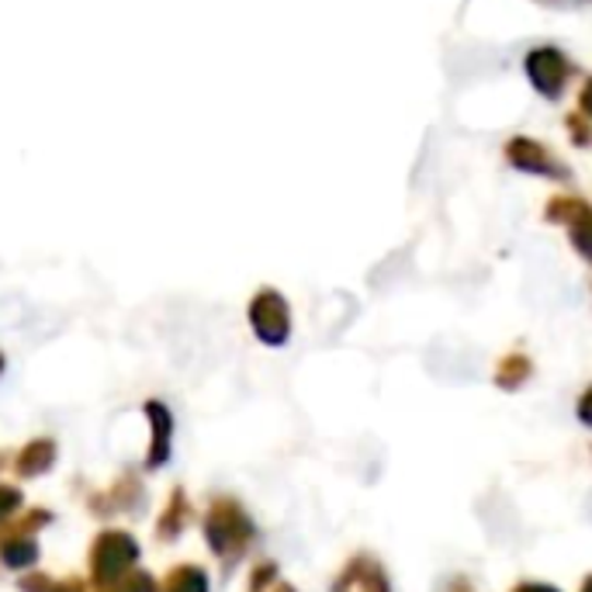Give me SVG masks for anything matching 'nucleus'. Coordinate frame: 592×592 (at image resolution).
Listing matches in <instances>:
<instances>
[{
    "label": "nucleus",
    "instance_id": "nucleus-1",
    "mask_svg": "<svg viewBox=\"0 0 592 592\" xmlns=\"http://www.w3.org/2000/svg\"><path fill=\"white\" fill-rule=\"evenodd\" d=\"M523 73L530 80V87L555 105V100L565 97V91H568L571 80H576L579 67L571 63L558 46H534L523 56Z\"/></svg>",
    "mask_w": 592,
    "mask_h": 592
},
{
    "label": "nucleus",
    "instance_id": "nucleus-2",
    "mask_svg": "<svg viewBox=\"0 0 592 592\" xmlns=\"http://www.w3.org/2000/svg\"><path fill=\"white\" fill-rule=\"evenodd\" d=\"M205 534H209V544L218 558H239L242 550H247V544L253 541V523L250 517L242 513V509L229 499L215 502V509L209 513V523H205Z\"/></svg>",
    "mask_w": 592,
    "mask_h": 592
},
{
    "label": "nucleus",
    "instance_id": "nucleus-3",
    "mask_svg": "<svg viewBox=\"0 0 592 592\" xmlns=\"http://www.w3.org/2000/svg\"><path fill=\"white\" fill-rule=\"evenodd\" d=\"M506 159L509 167H517L520 174H530V177H544V180H568L571 170L565 167V163L550 153L544 142L530 139V135H513L506 142Z\"/></svg>",
    "mask_w": 592,
    "mask_h": 592
},
{
    "label": "nucleus",
    "instance_id": "nucleus-4",
    "mask_svg": "<svg viewBox=\"0 0 592 592\" xmlns=\"http://www.w3.org/2000/svg\"><path fill=\"white\" fill-rule=\"evenodd\" d=\"M250 322H253V333L268 343V346H284L292 336V312H288V301H284L277 292H260L250 305Z\"/></svg>",
    "mask_w": 592,
    "mask_h": 592
},
{
    "label": "nucleus",
    "instance_id": "nucleus-5",
    "mask_svg": "<svg viewBox=\"0 0 592 592\" xmlns=\"http://www.w3.org/2000/svg\"><path fill=\"white\" fill-rule=\"evenodd\" d=\"M139 558V544L126 534H105L94 547V576L100 585L118 582Z\"/></svg>",
    "mask_w": 592,
    "mask_h": 592
},
{
    "label": "nucleus",
    "instance_id": "nucleus-6",
    "mask_svg": "<svg viewBox=\"0 0 592 592\" xmlns=\"http://www.w3.org/2000/svg\"><path fill=\"white\" fill-rule=\"evenodd\" d=\"M336 592H392V582L371 555H357L336 579Z\"/></svg>",
    "mask_w": 592,
    "mask_h": 592
},
{
    "label": "nucleus",
    "instance_id": "nucleus-7",
    "mask_svg": "<svg viewBox=\"0 0 592 592\" xmlns=\"http://www.w3.org/2000/svg\"><path fill=\"white\" fill-rule=\"evenodd\" d=\"M150 419H153V447H150V467H159L170 454V413L159 402H150Z\"/></svg>",
    "mask_w": 592,
    "mask_h": 592
},
{
    "label": "nucleus",
    "instance_id": "nucleus-8",
    "mask_svg": "<svg viewBox=\"0 0 592 592\" xmlns=\"http://www.w3.org/2000/svg\"><path fill=\"white\" fill-rule=\"evenodd\" d=\"M534 375V364H530V357L523 354H509L499 360V371H496V384L506 388V392H517V388Z\"/></svg>",
    "mask_w": 592,
    "mask_h": 592
},
{
    "label": "nucleus",
    "instance_id": "nucleus-9",
    "mask_svg": "<svg viewBox=\"0 0 592 592\" xmlns=\"http://www.w3.org/2000/svg\"><path fill=\"white\" fill-rule=\"evenodd\" d=\"M589 205L585 198L579 194H555L547 201V209H544V218L550 222V226H568V222H576L579 212Z\"/></svg>",
    "mask_w": 592,
    "mask_h": 592
},
{
    "label": "nucleus",
    "instance_id": "nucleus-10",
    "mask_svg": "<svg viewBox=\"0 0 592 592\" xmlns=\"http://www.w3.org/2000/svg\"><path fill=\"white\" fill-rule=\"evenodd\" d=\"M568 239H571V247H576V253L585 260V263H592V205H585L582 212H579V218L576 222H568Z\"/></svg>",
    "mask_w": 592,
    "mask_h": 592
},
{
    "label": "nucleus",
    "instance_id": "nucleus-11",
    "mask_svg": "<svg viewBox=\"0 0 592 592\" xmlns=\"http://www.w3.org/2000/svg\"><path fill=\"white\" fill-rule=\"evenodd\" d=\"M52 454H56V447L49 440H38L22 454V464H17V467H22V475H43L46 467L52 464Z\"/></svg>",
    "mask_w": 592,
    "mask_h": 592
},
{
    "label": "nucleus",
    "instance_id": "nucleus-12",
    "mask_svg": "<svg viewBox=\"0 0 592 592\" xmlns=\"http://www.w3.org/2000/svg\"><path fill=\"white\" fill-rule=\"evenodd\" d=\"M163 592H209V579H205V571H201V568L183 565L180 571H174Z\"/></svg>",
    "mask_w": 592,
    "mask_h": 592
},
{
    "label": "nucleus",
    "instance_id": "nucleus-13",
    "mask_svg": "<svg viewBox=\"0 0 592 592\" xmlns=\"http://www.w3.org/2000/svg\"><path fill=\"white\" fill-rule=\"evenodd\" d=\"M0 558H4L8 568H28L35 558H38V547L35 541H8L4 547H0Z\"/></svg>",
    "mask_w": 592,
    "mask_h": 592
},
{
    "label": "nucleus",
    "instance_id": "nucleus-14",
    "mask_svg": "<svg viewBox=\"0 0 592 592\" xmlns=\"http://www.w3.org/2000/svg\"><path fill=\"white\" fill-rule=\"evenodd\" d=\"M565 129L571 132V142H576V146H592V121L582 115V111H571L568 118H565Z\"/></svg>",
    "mask_w": 592,
    "mask_h": 592
},
{
    "label": "nucleus",
    "instance_id": "nucleus-15",
    "mask_svg": "<svg viewBox=\"0 0 592 592\" xmlns=\"http://www.w3.org/2000/svg\"><path fill=\"white\" fill-rule=\"evenodd\" d=\"M17 506H22V496H17L14 488H0V520H4L8 513H14Z\"/></svg>",
    "mask_w": 592,
    "mask_h": 592
},
{
    "label": "nucleus",
    "instance_id": "nucleus-16",
    "mask_svg": "<svg viewBox=\"0 0 592 592\" xmlns=\"http://www.w3.org/2000/svg\"><path fill=\"white\" fill-rule=\"evenodd\" d=\"M579 111L592 121V76L582 84V91H579Z\"/></svg>",
    "mask_w": 592,
    "mask_h": 592
},
{
    "label": "nucleus",
    "instance_id": "nucleus-17",
    "mask_svg": "<svg viewBox=\"0 0 592 592\" xmlns=\"http://www.w3.org/2000/svg\"><path fill=\"white\" fill-rule=\"evenodd\" d=\"M579 419H582L585 426H592V388L579 399Z\"/></svg>",
    "mask_w": 592,
    "mask_h": 592
},
{
    "label": "nucleus",
    "instance_id": "nucleus-18",
    "mask_svg": "<svg viewBox=\"0 0 592 592\" xmlns=\"http://www.w3.org/2000/svg\"><path fill=\"white\" fill-rule=\"evenodd\" d=\"M513 592H558L555 585H547V582H520Z\"/></svg>",
    "mask_w": 592,
    "mask_h": 592
},
{
    "label": "nucleus",
    "instance_id": "nucleus-19",
    "mask_svg": "<svg viewBox=\"0 0 592 592\" xmlns=\"http://www.w3.org/2000/svg\"><path fill=\"white\" fill-rule=\"evenodd\" d=\"M268 579H274V565H263V571H257V576H253V592L268 585Z\"/></svg>",
    "mask_w": 592,
    "mask_h": 592
},
{
    "label": "nucleus",
    "instance_id": "nucleus-20",
    "mask_svg": "<svg viewBox=\"0 0 592 592\" xmlns=\"http://www.w3.org/2000/svg\"><path fill=\"white\" fill-rule=\"evenodd\" d=\"M541 4H582V0H541Z\"/></svg>",
    "mask_w": 592,
    "mask_h": 592
},
{
    "label": "nucleus",
    "instance_id": "nucleus-21",
    "mask_svg": "<svg viewBox=\"0 0 592 592\" xmlns=\"http://www.w3.org/2000/svg\"><path fill=\"white\" fill-rule=\"evenodd\" d=\"M582 592H592V576H589V579L582 582Z\"/></svg>",
    "mask_w": 592,
    "mask_h": 592
}]
</instances>
